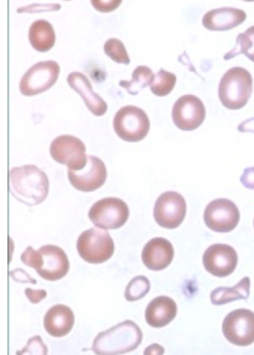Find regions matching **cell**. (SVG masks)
<instances>
[{
    "mask_svg": "<svg viewBox=\"0 0 254 355\" xmlns=\"http://www.w3.org/2000/svg\"><path fill=\"white\" fill-rule=\"evenodd\" d=\"M9 188L17 201L34 207L46 199L49 181L44 171L34 165L15 167L9 172Z\"/></svg>",
    "mask_w": 254,
    "mask_h": 355,
    "instance_id": "6da1fadb",
    "label": "cell"
},
{
    "mask_svg": "<svg viewBox=\"0 0 254 355\" xmlns=\"http://www.w3.org/2000/svg\"><path fill=\"white\" fill-rule=\"evenodd\" d=\"M143 334L133 321L122 322L99 334L92 350L97 354H121L133 352L142 344Z\"/></svg>",
    "mask_w": 254,
    "mask_h": 355,
    "instance_id": "7a4b0ae2",
    "label": "cell"
},
{
    "mask_svg": "<svg viewBox=\"0 0 254 355\" xmlns=\"http://www.w3.org/2000/svg\"><path fill=\"white\" fill-rule=\"evenodd\" d=\"M22 259L26 266L33 268L42 279L48 281L62 279L70 268L67 254L57 245H44L38 252L29 247Z\"/></svg>",
    "mask_w": 254,
    "mask_h": 355,
    "instance_id": "3957f363",
    "label": "cell"
},
{
    "mask_svg": "<svg viewBox=\"0 0 254 355\" xmlns=\"http://www.w3.org/2000/svg\"><path fill=\"white\" fill-rule=\"evenodd\" d=\"M220 101L230 110H239L248 102L253 92V77L248 70L235 67L226 71L219 84Z\"/></svg>",
    "mask_w": 254,
    "mask_h": 355,
    "instance_id": "277c9868",
    "label": "cell"
},
{
    "mask_svg": "<svg viewBox=\"0 0 254 355\" xmlns=\"http://www.w3.org/2000/svg\"><path fill=\"white\" fill-rule=\"evenodd\" d=\"M77 252L85 261L102 263L115 253V242L108 232L99 227L83 232L77 240Z\"/></svg>",
    "mask_w": 254,
    "mask_h": 355,
    "instance_id": "5b68a950",
    "label": "cell"
},
{
    "mask_svg": "<svg viewBox=\"0 0 254 355\" xmlns=\"http://www.w3.org/2000/svg\"><path fill=\"white\" fill-rule=\"evenodd\" d=\"M113 127L120 139L126 142L136 143L146 137L151 122L142 109L126 106L116 113Z\"/></svg>",
    "mask_w": 254,
    "mask_h": 355,
    "instance_id": "8992f818",
    "label": "cell"
},
{
    "mask_svg": "<svg viewBox=\"0 0 254 355\" xmlns=\"http://www.w3.org/2000/svg\"><path fill=\"white\" fill-rule=\"evenodd\" d=\"M129 207L122 200L108 198L95 202L89 211L90 220L103 230H117L128 220Z\"/></svg>",
    "mask_w": 254,
    "mask_h": 355,
    "instance_id": "52a82bcc",
    "label": "cell"
},
{
    "mask_svg": "<svg viewBox=\"0 0 254 355\" xmlns=\"http://www.w3.org/2000/svg\"><path fill=\"white\" fill-rule=\"evenodd\" d=\"M60 73V67L56 62L36 63L22 76L19 84L21 93L31 97L45 92L56 83Z\"/></svg>",
    "mask_w": 254,
    "mask_h": 355,
    "instance_id": "ba28073f",
    "label": "cell"
},
{
    "mask_svg": "<svg viewBox=\"0 0 254 355\" xmlns=\"http://www.w3.org/2000/svg\"><path fill=\"white\" fill-rule=\"evenodd\" d=\"M51 155L54 161L66 165L68 170H83L87 165L86 148L81 139L71 135H61L51 145Z\"/></svg>",
    "mask_w": 254,
    "mask_h": 355,
    "instance_id": "9c48e42d",
    "label": "cell"
},
{
    "mask_svg": "<svg viewBox=\"0 0 254 355\" xmlns=\"http://www.w3.org/2000/svg\"><path fill=\"white\" fill-rule=\"evenodd\" d=\"M187 216V202L180 193L167 192L158 198L153 209L157 224L167 230L178 227Z\"/></svg>",
    "mask_w": 254,
    "mask_h": 355,
    "instance_id": "30bf717a",
    "label": "cell"
},
{
    "mask_svg": "<svg viewBox=\"0 0 254 355\" xmlns=\"http://www.w3.org/2000/svg\"><path fill=\"white\" fill-rule=\"evenodd\" d=\"M222 331L226 340L239 347L254 343V313L246 309L232 311L225 318Z\"/></svg>",
    "mask_w": 254,
    "mask_h": 355,
    "instance_id": "8fae6325",
    "label": "cell"
},
{
    "mask_svg": "<svg viewBox=\"0 0 254 355\" xmlns=\"http://www.w3.org/2000/svg\"><path fill=\"white\" fill-rule=\"evenodd\" d=\"M240 214L233 202L228 199H217L208 205L204 211V222L212 231L229 233L239 224Z\"/></svg>",
    "mask_w": 254,
    "mask_h": 355,
    "instance_id": "7c38bea8",
    "label": "cell"
},
{
    "mask_svg": "<svg viewBox=\"0 0 254 355\" xmlns=\"http://www.w3.org/2000/svg\"><path fill=\"white\" fill-rule=\"evenodd\" d=\"M206 117V109L202 100L194 95L180 97L172 109V119L178 129L192 131L201 126Z\"/></svg>",
    "mask_w": 254,
    "mask_h": 355,
    "instance_id": "4fadbf2b",
    "label": "cell"
},
{
    "mask_svg": "<svg viewBox=\"0 0 254 355\" xmlns=\"http://www.w3.org/2000/svg\"><path fill=\"white\" fill-rule=\"evenodd\" d=\"M87 160V165L83 170H68V180L71 184L77 190L85 193L94 192L101 188L108 176L106 166L101 159L89 156Z\"/></svg>",
    "mask_w": 254,
    "mask_h": 355,
    "instance_id": "5bb4252c",
    "label": "cell"
},
{
    "mask_svg": "<svg viewBox=\"0 0 254 355\" xmlns=\"http://www.w3.org/2000/svg\"><path fill=\"white\" fill-rule=\"evenodd\" d=\"M203 263L206 270L213 276L225 277L237 268L238 254L230 245L214 244L203 254Z\"/></svg>",
    "mask_w": 254,
    "mask_h": 355,
    "instance_id": "9a60e30c",
    "label": "cell"
},
{
    "mask_svg": "<svg viewBox=\"0 0 254 355\" xmlns=\"http://www.w3.org/2000/svg\"><path fill=\"white\" fill-rule=\"evenodd\" d=\"M174 258L173 245L162 238L153 239L144 245L142 252L144 265L149 270L161 271L171 265Z\"/></svg>",
    "mask_w": 254,
    "mask_h": 355,
    "instance_id": "2e32d148",
    "label": "cell"
},
{
    "mask_svg": "<svg viewBox=\"0 0 254 355\" xmlns=\"http://www.w3.org/2000/svg\"><path fill=\"white\" fill-rule=\"evenodd\" d=\"M246 12L235 8H220L212 9L203 17V25L212 31H229L246 20Z\"/></svg>",
    "mask_w": 254,
    "mask_h": 355,
    "instance_id": "e0dca14e",
    "label": "cell"
},
{
    "mask_svg": "<svg viewBox=\"0 0 254 355\" xmlns=\"http://www.w3.org/2000/svg\"><path fill=\"white\" fill-rule=\"evenodd\" d=\"M67 83L83 98L85 106L94 116H102L108 110V104L94 93L87 77L81 72H72L67 77Z\"/></svg>",
    "mask_w": 254,
    "mask_h": 355,
    "instance_id": "ac0fdd59",
    "label": "cell"
},
{
    "mask_svg": "<svg viewBox=\"0 0 254 355\" xmlns=\"http://www.w3.org/2000/svg\"><path fill=\"white\" fill-rule=\"evenodd\" d=\"M75 323V315L71 309L65 304H56L49 309L44 318V326L53 338H62L71 331Z\"/></svg>",
    "mask_w": 254,
    "mask_h": 355,
    "instance_id": "d6986e66",
    "label": "cell"
},
{
    "mask_svg": "<svg viewBox=\"0 0 254 355\" xmlns=\"http://www.w3.org/2000/svg\"><path fill=\"white\" fill-rule=\"evenodd\" d=\"M178 306L170 297H158L148 304L145 311V320L154 329H162L175 320Z\"/></svg>",
    "mask_w": 254,
    "mask_h": 355,
    "instance_id": "ffe728a7",
    "label": "cell"
},
{
    "mask_svg": "<svg viewBox=\"0 0 254 355\" xmlns=\"http://www.w3.org/2000/svg\"><path fill=\"white\" fill-rule=\"evenodd\" d=\"M29 40L31 46L37 51L48 52L56 44V31L48 21H35L30 27Z\"/></svg>",
    "mask_w": 254,
    "mask_h": 355,
    "instance_id": "44dd1931",
    "label": "cell"
},
{
    "mask_svg": "<svg viewBox=\"0 0 254 355\" xmlns=\"http://www.w3.org/2000/svg\"><path fill=\"white\" fill-rule=\"evenodd\" d=\"M251 295V279L246 277L233 288H219L212 291L211 302L222 306L237 300H246Z\"/></svg>",
    "mask_w": 254,
    "mask_h": 355,
    "instance_id": "7402d4cb",
    "label": "cell"
},
{
    "mask_svg": "<svg viewBox=\"0 0 254 355\" xmlns=\"http://www.w3.org/2000/svg\"><path fill=\"white\" fill-rule=\"evenodd\" d=\"M153 76L151 68L139 66L133 71L131 80H121L119 82V85L121 87L126 89L130 95H136L139 93L140 90L151 85Z\"/></svg>",
    "mask_w": 254,
    "mask_h": 355,
    "instance_id": "603a6c76",
    "label": "cell"
},
{
    "mask_svg": "<svg viewBox=\"0 0 254 355\" xmlns=\"http://www.w3.org/2000/svg\"><path fill=\"white\" fill-rule=\"evenodd\" d=\"M239 54H244L249 60L254 62V26L237 36V44L233 49L225 54L224 59L228 61Z\"/></svg>",
    "mask_w": 254,
    "mask_h": 355,
    "instance_id": "cb8c5ba5",
    "label": "cell"
},
{
    "mask_svg": "<svg viewBox=\"0 0 254 355\" xmlns=\"http://www.w3.org/2000/svg\"><path fill=\"white\" fill-rule=\"evenodd\" d=\"M176 83V76L173 73L160 69L153 76L151 89L153 94L158 97H165L171 93Z\"/></svg>",
    "mask_w": 254,
    "mask_h": 355,
    "instance_id": "d4e9b609",
    "label": "cell"
},
{
    "mask_svg": "<svg viewBox=\"0 0 254 355\" xmlns=\"http://www.w3.org/2000/svg\"><path fill=\"white\" fill-rule=\"evenodd\" d=\"M151 290V283L146 277L138 276L134 277L125 291V298L128 302H133L145 297Z\"/></svg>",
    "mask_w": 254,
    "mask_h": 355,
    "instance_id": "484cf974",
    "label": "cell"
},
{
    "mask_svg": "<svg viewBox=\"0 0 254 355\" xmlns=\"http://www.w3.org/2000/svg\"><path fill=\"white\" fill-rule=\"evenodd\" d=\"M104 52L112 61L120 64L128 65L130 60L124 43L117 38H111L106 41L103 46Z\"/></svg>",
    "mask_w": 254,
    "mask_h": 355,
    "instance_id": "4316f807",
    "label": "cell"
},
{
    "mask_svg": "<svg viewBox=\"0 0 254 355\" xmlns=\"http://www.w3.org/2000/svg\"><path fill=\"white\" fill-rule=\"evenodd\" d=\"M17 354H47L48 349L46 345L43 343L40 336H35V338L30 339L26 347Z\"/></svg>",
    "mask_w": 254,
    "mask_h": 355,
    "instance_id": "83f0119b",
    "label": "cell"
},
{
    "mask_svg": "<svg viewBox=\"0 0 254 355\" xmlns=\"http://www.w3.org/2000/svg\"><path fill=\"white\" fill-rule=\"evenodd\" d=\"M92 6L97 10L103 12H108L115 10L119 8L121 1H92Z\"/></svg>",
    "mask_w": 254,
    "mask_h": 355,
    "instance_id": "f1b7e54d",
    "label": "cell"
},
{
    "mask_svg": "<svg viewBox=\"0 0 254 355\" xmlns=\"http://www.w3.org/2000/svg\"><path fill=\"white\" fill-rule=\"evenodd\" d=\"M12 279L22 284H36V280L31 279L28 274L22 268H17V270L10 272Z\"/></svg>",
    "mask_w": 254,
    "mask_h": 355,
    "instance_id": "f546056e",
    "label": "cell"
},
{
    "mask_svg": "<svg viewBox=\"0 0 254 355\" xmlns=\"http://www.w3.org/2000/svg\"><path fill=\"white\" fill-rule=\"evenodd\" d=\"M26 297L28 298L30 302L33 304H38L43 299L47 297V291L44 290H33L26 288L25 290Z\"/></svg>",
    "mask_w": 254,
    "mask_h": 355,
    "instance_id": "4dcf8cb0",
    "label": "cell"
},
{
    "mask_svg": "<svg viewBox=\"0 0 254 355\" xmlns=\"http://www.w3.org/2000/svg\"><path fill=\"white\" fill-rule=\"evenodd\" d=\"M240 182L248 189H254V167H248L244 169Z\"/></svg>",
    "mask_w": 254,
    "mask_h": 355,
    "instance_id": "1f68e13d",
    "label": "cell"
},
{
    "mask_svg": "<svg viewBox=\"0 0 254 355\" xmlns=\"http://www.w3.org/2000/svg\"><path fill=\"white\" fill-rule=\"evenodd\" d=\"M238 130L242 132V133L254 134V117L240 123L238 126Z\"/></svg>",
    "mask_w": 254,
    "mask_h": 355,
    "instance_id": "d6a6232c",
    "label": "cell"
}]
</instances>
